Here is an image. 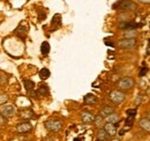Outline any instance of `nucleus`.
I'll return each mask as SVG.
<instances>
[{
  "instance_id": "f257e3e1",
  "label": "nucleus",
  "mask_w": 150,
  "mask_h": 141,
  "mask_svg": "<svg viewBox=\"0 0 150 141\" xmlns=\"http://www.w3.org/2000/svg\"><path fill=\"white\" fill-rule=\"evenodd\" d=\"M109 99L114 105H121L126 99V94L120 89H114L112 92H110Z\"/></svg>"
},
{
  "instance_id": "f03ea898",
  "label": "nucleus",
  "mask_w": 150,
  "mask_h": 141,
  "mask_svg": "<svg viewBox=\"0 0 150 141\" xmlns=\"http://www.w3.org/2000/svg\"><path fill=\"white\" fill-rule=\"evenodd\" d=\"M44 125H45L46 130H49L50 132H53V133H57V132L62 130V122L60 119H57V118L47 119Z\"/></svg>"
},
{
  "instance_id": "7ed1b4c3",
  "label": "nucleus",
  "mask_w": 150,
  "mask_h": 141,
  "mask_svg": "<svg viewBox=\"0 0 150 141\" xmlns=\"http://www.w3.org/2000/svg\"><path fill=\"white\" fill-rule=\"evenodd\" d=\"M134 86H135V80L132 77H124L117 84V87L120 91H128V89H132Z\"/></svg>"
},
{
  "instance_id": "20e7f679",
  "label": "nucleus",
  "mask_w": 150,
  "mask_h": 141,
  "mask_svg": "<svg viewBox=\"0 0 150 141\" xmlns=\"http://www.w3.org/2000/svg\"><path fill=\"white\" fill-rule=\"evenodd\" d=\"M118 5H114L113 8H120V9H125V10H135L136 9V3H134L131 0H122L120 2H117Z\"/></svg>"
},
{
  "instance_id": "39448f33",
  "label": "nucleus",
  "mask_w": 150,
  "mask_h": 141,
  "mask_svg": "<svg viewBox=\"0 0 150 141\" xmlns=\"http://www.w3.org/2000/svg\"><path fill=\"white\" fill-rule=\"evenodd\" d=\"M33 131V124L29 122H21L16 125V132L20 134H27Z\"/></svg>"
},
{
  "instance_id": "423d86ee",
  "label": "nucleus",
  "mask_w": 150,
  "mask_h": 141,
  "mask_svg": "<svg viewBox=\"0 0 150 141\" xmlns=\"http://www.w3.org/2000/svg\"><path fill=\"white\" fill-rule=\"evenodd\" d=\"M136 40L135 39H129V38H124L118 43V46L122 50H132L135 47Z\"/></svg>"
},
{
  "instance_id": "0eeeda50",
  "label": "nucleus",
  "mask_w": 150,
  "mask_h": 141,
  "mask_svg": "<svg viewBox=\"0 0 150 141\" xmlns=\"http://www.w3.org/2000/svg\"><path fill=\"white\" fill-rule=\"evenodd\" d=\"M1 114L5 116V117H12V116H14L15 115V112H16V109H15V107L12 106V105H4V106H1Z\"/></svg>"
},
{
  "instance_id": "6e6552de",
  "label": "nucleus",
  "mask_w": 150,
  "mask_h": 141,
  "mask_svg": "<svg viewBox=\"0 0 150 141\" xmlns=\"http://www.w3.org/2000/svg\"><path fill=\"white\" fill-rule=\"evenodd\" d=\"M81 119L84 124H91L94 123L95 121V115L90 111L84 110V111L81 112Z\"/></svg>"
},
{
  "instance_id": "1a4fd4ad",
  "label": "nucleus",
  "mask_w": 150,
  "mask_h": 141,
  "mask_svg": "<svg viewBox=\"0 0 150 141\" xmlns=\"http://www.w3.org/2000/svg\"><path fill=\"white\" fill-rule=\"evenodd\" d=\"M20 117L22 119H25V121L31 119L35 117V112L31 109H22V110H20Z\"/></svg>"
},
{
  "instance_id": "9d476101",
  "label": "nucleus",
  "mask_w": 150,
  "mask_h": 141,
  "mask_svg": "<svg viewBox=\"0 0 150 141\" xmlns=\"http://www.w3.org/2000/svg\"><path fill=\"white\" fill-rule=\"evenodd\" d=\"M83 101H84V103H86V105H88V106H94V105H96V103L98 102V99L96 98V95H95V94L89 93V94L84 95Z\"/></svg>"
},
{
  "instance_id": "9b49d317",
  "label": "nucleus",
  "mask_w": 150,
  "mask_h": 141,
  "mask_svg": "<svg viewBox=\"0 0 150 141\" xmlns=\"http://www.w3.org/2000/svg\"><path fill=\"white\" fill-rule=\"evenodd\" d=\"M140 25L136 24V23H133V22H122L119 24V29H122V30H136V28H139Z\"/></svg>"
},
{
  "instance_id": "f8f14e48",
  "label": "nucleus",
  "mask_w": 150,
  "mask_h": 141,
  "mask_svg": "<svg viewBox=\"0 0 150 141\" xmlns=\"http://www.w3.org/2000/svg\"><path fill=\"white\" fill-rule=\"evenodd\" d=\"M77 132H79V133H76L69 141H87L88 140V138H87L88 132H87V131H77Z\"/></svg>"
},
{
  "instance_id": "ddd939ff",
  "label": "nucleus",
  "mask_w": 150,
  "mask_h": 141,
  "mask_svg": "<svg viewBox=\"0 0 150 141\" xmlns=\"http://www.w3.org/2000/svg\"><path fill=\"white\" fill-rule=\"evenodd\" d=\"M103 128L106 131V133H108L110 137H113V135L117 134V125H114V124L106 123L105 125H104Z\"/></svg>"
},
{
  "instance_id": "4468645a",
  "label": "nucleus",
  "mask_w": 150,
  "mask_h": 141,
  "mask_svg": "<svg viewBox=\"0 0 150 141\" xmlns=\"http://www.w3.org/2000/svg\"><path fill=\"white\" fill-rule=\"evenodd\" d=\"M139 126L147 133H150V119L148 118H141L139 122Z\"/></svg>"
},
{
  "instance_id": "2eb2a0df",
  "label": "nucleus",
  "mask_w": 150,
  "mask_h": 141,
  "mask_svg": "<svg viewBox=\"0 0 150 141\" xmlns=\"http://www.w3.org/2000/svg\"><path fill=\"white\" fill-rule=\"evenodd\" d=\"M113 112H114V108H112V107H110V106H105L100 109L99 115H100L102 117L105 118V117H108L109 115H111V114H113Z\"/></svg>"
},
{
  "instance_id": "dca6fc26",
  "label": "nucleus",
  "mask_w": 150,
  "mask_h": 141,
  "mask_svg": "<svg viewBox=\"0 0 150 141\" xmlns=\"http://www.w3.org/2000/svg\"><path fill=\"white\" fill-rule=\"evenodd\" d=\"M110 138V135L106 133V131L104 128H98L97 131V140H108Z\"/></svg>"
},
{
  "instance_id": "f3484780",
  "label": "nucleus",
  "mask_w": 150,
  "mask_h": 141,
  "mask_svg": "<svg viewBox=\"0 0 150 141\" xmlns=\"http://www.w3.org/2000/svg\"><path fill=\"white\" fill-rule=\"evenodd\" d=\"M94 124H95V126H96L97 128H103V127H104V125H105V122H104V117H102L100 115H98V116H95Z\"/></svg>"
},
{
  "instance_id": "a211bd4d",
  "label": "nucleus",
  "mask_w": 150,
  "mask_h": 141,
  "mask_svg": "<svg viewBox=\"0 0 150 141\" xmlns=\"http://www.w3.org/2000/svg\"><path fill=\"white\" fill-rule=\"evenodd\" d=\"M105 119H106V122H108V123L118 125V122H119V116H118L115 112H113V114H111V115H109L108 117H105Z\"/></svg>"
},
{
  "instance_id": "6ab92c4d",
  "label": "nucleus",
  "mask_w": 150,
  "mask_h": 141,
  "mask_svg": "<svg viewBox=\"0 0 150 141\" xmlns=\"http://www.w3.org/2000/svg\"><path fill=\"white\" fill-rule=\"evenodd\" d=\"M37 94L38 95H43V96H47L49 95V87H47V85H45V84L40 85L37 89Z\"/></svg>"
},
{
  "instance_id": "aec40b11",
  "label": "nucleus",
  "mask_w": 150,
  "mask_h": 141,
  "mask_svg": "<svg viewBox=\"0 0 150 141\" xmlns=\"http://www.w3.org/2000/svg\"><path fill=\"white\" fill-rule=\"evenodd\" d=\"M40 53L43 55H47L50 53V44L47 41H43L40 45Z\"/></svg>"
},
{
  "instance_id": "412c9836",
  "label": "nucleus",
  "mask_w": 150,
  "mask_h": 141,
  "mask_svg": "<svg viewBox=\"0 0 150 141\" xmlns=\"http://www.w3.org/2000/svg\"><path fill=\"white\" fill-rule=\"evenodd\" d=\"M39 77H40V79L46 80L50 77V70L47 68H42L40 71H39Z\"/></svg>"
},
{
  "instance_id": "4be33fe9",
  "label": "nucleus",
  "mask_w": 150,
  "mask_h": 141,
  "mask_svg": "<svg viewBox=\"0 0 150 141\" xmlns=\"http://www.w3.org/2000/svg\"><path fill=\"white\" fill-rule=\"evenodd\" d=\"M137 36V32L136 30H126L124 32V37L125 38H129V39H135Z\"/></svg>"
},
{
  "instance_id": "5701e85b",
  "label": "nucleus",
  "mask_w": 150,
  "mask_h": 141,
  "mask_svg": "<svg viewBox=\"0 0 150 141\" xmlns=\"http://www.w3.org/2000/svg\"><path fill=\"white\" fill-rule=\"evenodd\" d=\"M23 84H24V87L27 91H31L34 89V86H35V83L33 80H28V79H24L23 80Z\"/></svg>"
},
{
  "instance_id": "b1692460",
  "label": "nucleus",
  "mask_w": 150,
  "mask_h": 141,
  "mask_svg": "<svg viewBox=\"0 0 150 141\" xmlns=\"http://www.w3.org/2000/svg\"><path fill=\"white\" fill-rule=\"evenodd\" d=\"M52 25H60L61 24V15L60 14H56L53 18H52V22H51Z\"/></svg>"
},
{
  "instance_id": "393cba45",
  "label": "nucleus",
  "mask_w": 150,
  "mask_h": 141,
  "mask_svg": "<svg viewBox=\"0 0 150 141\" xmlns=\"http://www.w3.org/2000/svg\"><path fill=\"white\" fill-rule=\"evenodd\" d=\"M8 100H9V98H8L7 94H5V93L0 94V106H4L5 103H7Z\"/></svg>"
},
{
  "instance_id": "a878e982",
  "label": "nucleus",
  "mask_w": 150,
  "mask_h": 141,
  "mask_svg": "<svg viewBox=\"0 0 150 141\" xmlns=\"http://www.w3.org/2000/svg\"><path fill=\"white\" fill-rule=\"evenodd\" d=\"M126 114H127V116L128 117H135V115H136V109H128L127 111H126Z\"/></svg>"
},
{
  "instance_id": "bb28decb",
  "label": "nucleus",
  "mask_w": 150,
  "mask_h": 141,
  "mask_svg": "<svg viewBox=\"0 0 150 141\" xmlns=\"http://www.w3.org/2000/svg\"><path fill=\"white\" fill-rule=\"evenodd\" d=\"M6 124H7V117H5V116L0 112V126L6 125Z\"/></svg>"
},
{
  "instance_id": "cd10ccee",
  "label": "nucleus",
  "mask_w": 150,
  "mask_h": 141,
  "mask_svg": "<svg viewBox=\"0 0 150 141\" xmlns=\"http://www.w3.org/2000/svg\"><path fill=\"white\" fill-rule=\"evenodd\" d=\"M147 72H148V68L142 67V69H141V70H140V72H139V76H140V77H143L144 75H147Z\"/></svg>"
},
{
  "instance_id": "c85d7f7f",
  "label": "nucleus",
  "mask_w": 150,
  "mask_h": 141,
  "mask_svg": "<svg viewBox=\"0 0 150 141\" xmlns=\"http://www.w3.org/2000/svg\"><path fill=\"white\" fill-rule=\"evenodd\" d=\"M28 92H29V95H30V96H33V98H36V96L38 95L37 92H35L34 89H31V91H28Z\"/></svg>"
},
{
  "instance_id": "c756f323",
  "label": "nucleus",
  "mask_w": 150,
  "mask_h": 141,
  "mask_svg": "<svg viewBox=\"0 0 150 141\" xmlns=\"http://www.w3.org/2000/svg\"><path fill=\"white\" fill-rule=\"evenodd\" d=\"M137 2L144 3V5H150V0H137Z\"/></svg>"
},
{
  "instance_id": "7c9ffc66",
  "label": "nucleus",
  "mask_w": 150,
  "mask_h": 141,
  "mask_svg": "<svg viewBox=\"0 0 150 141\" xmlns=\"http://www.w3.org/2000/svg\"><path fill=\"white\" fill-rule=\"evenodd\" d=\"M46 17V14H45V13H43V14H39V20H44V18Z\"/></svg>"
},
{
  "instance_id": "2f4dec72",
  "label": "nucleus",
  "mask_w": 150,
  "mask_h": 141,
  "mask_svg": "<svg viewBox=\"0 0 150 141\" xmlns=\"http://www.w3.org/2000/svg\"><path fill=\"white\" fill-rule=\"evenodd\" d=\"M146 118H148V119H150V110L148 111V112H147V117H146Z\"/></svg>"
},
{
  "instance_id": "473e14b6",
  "label": "nucleus",
  "mask_w": 150,
  "mask_h": 141,
  "mask_svg": "<svg viewBox=\"0 0 150 141\" xmlns=\"http://www.w3.org/2000/svg\"><path fill=\"white\" fill-rule=\"evenodd\" d=\"M97 141H111L110 139H108V140H97Z\"/></svg>"
},
{
  "instance_id": "72a5a7b5",
  "label": "nucleus",
  "mask_w": 150,
  "mask_h": 141,
  "mask_svg": "<svg viewBox=\"0 0 150 141\" xmlns=\"http://www.w3.org/2000/svg\"><path fill=\"white\" fill-rule=\"evenodd\" d=\"M111 141H120L119 139H113V140H111Z\"/></svg>"
}]
</instances>
